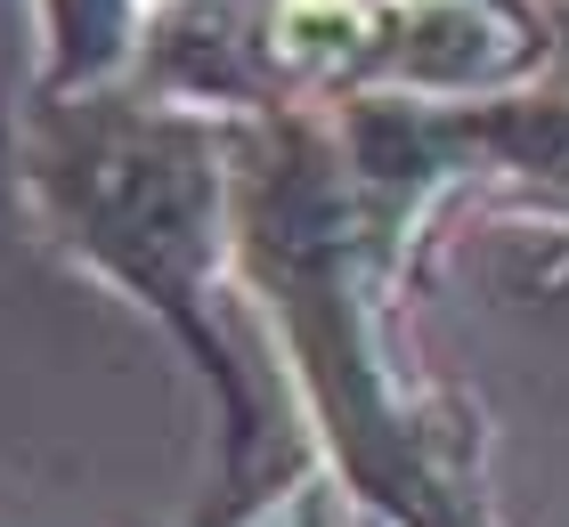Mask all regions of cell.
I'll return each instance as SVG.
<instances>
[{
	"mask_svg": "<svg viewBox=\"0 0 569 527\" xmlns=\"http://www.w3.org/2000/svg\"><path fill=\"white\" fill-rule=\"evenodd\" d=\"M17 195L49 252L122 293L203 374L220 414V504L203 527L252 511L269 463V414L237 349V122L163 105L131 82L90 98L24 90L9 114Z\"/></svg>",
	"mask_w": 569,
	"mask_h": 527,
	"instance_id": "cell-1",
	"label": "cell"
},
{
	"mask_svg": "<svg viewBox=\"0 0 569 527\" xmlns=\"http://www.w3.org/2000/svg\"><path fill=\"white\" fill-rule=\"evenodd\" d=\"M33 82L41 98H90L131 82L139 65V33H147V0H33Z\"/></svg>",
	"mask_w": 569,
	"mask_h": 527,
	"instance_id": "cell-2",
	"label": "cell"
}]
</instances>
